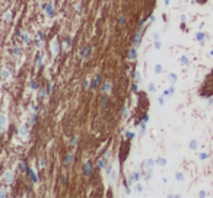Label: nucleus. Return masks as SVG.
<instances>
[{
	"mask_svg": "<svg viewBox=\"0 0 213 198\" xmlns=\"http://www.w3.org/2000/svg\"><path fill=\"white\" fill-rule=\"evenodd\" d=\"M199 95L202 98H212L213 96V70H210V73L202 82L200 89H199Z\"/></svg>",
	"mask_w": 213,
	"mask_h": 198,
	"instance_id": "obj_1",
	"label": "nucleus"
},
{
	"mask_svg": "<svg viewBox=\"0 0 213 198\" xmlns=\"http://www.w3.org/2000/svg\"><path fill=\"white\" fill-rule=\"evenodd\" d=\"M128 149H130L128 143H123V146H121V149H120V160H121V162H124L126 156L128 155Z\"/></svg>",
	"mask_w": 213,
	"mask_h": 198,
	"instance_id": "obj_2",
	"label": "nucleus"
},
{
	"mask_svg": "<svg viewBox=\"0 0 213 198\" xmlns=\"http://www.w3.org/2000/svg\"><path fill=\"white\" fill-rule=\"evenodd\" d=\"M4 181H6L7 184H12V182H13V173H12L10 170H7V172L4 173Z\"/></svg>",
	"mask_w": 213,
	"mask_h": 198,
	"instance_id": "obj_3",
	"label": "nucleus"
},
{
	"mask_svg": "<svg viewBox=\"0 0 213 198\" xmlns=\"http://www.w3.org/2000/svg\"><path fill=\"white\" fill-rule=\"evenodd\" d=\"M142 178V173L140 172H134L133 175H131V181H139Z\"/></svg>",
	"mask_w": 213,
	"mask_h": 198,
	"instance_id": "obj_4",
	"label": "nucleus"
},
{
	"mask_svg": "<svg viewBox=\"0 0 213 198\" xmlns=\"http://www.w3.org/2000/svg\"><path fill=\"white\" fill-rule=\"evenodd\" d=\"M57 53H58V42L53 41V54H57Z\"/></svg>",
	"mask_w": 213,
	"mask_h": 198,
	"instance_id": "obj_5",
	"label": "nucleus"
},
{
	"mask_svg": "<svg viewBox=\"0 0 213 198\" xmlns=\"http://www.w3.org/2000/svg\"><path fill=\"white\" fill-rule=\"evenodd\" d=\"M1 76H3V79H9V77H10L9 70H7V69H3V70H1Z\"/></svg>",
	"mask_w": 213,
	"mask_h": 198,
	"instance_id": "obj_6",
	"label": "nucleus"
},
{
	"mask_svg": "<svg viewBox=\"0 0 213 198\" xmlns=\"http://www.w3.org/2000/svg\"><path fill=\"white\" fill-rule=\"evenodd\" d=\"M89 172H90V162L88 160V162H86V165H85V173H86V175H89Z\"/></svg>",
	"mask_w": 213,
	"mask_h": 198,
	"instance_id": "obj_7",
	"label": "nucleus"
},
{
	"mask_svg": "<svg viewBox=\"0 0 213 198\" xmlns=\"http://www.w3.org/2000/svg\"><path fill=\"white\" fill-rule=\"evenodd\" d=\"M89 50H90V48H89V47H86L85 50H83V53H82V58H85L86 55H88V54H89Z\"/></svg>",
	"mask_w": 213,
	"mask_h": 198,
	"instance_id": "obj_8",
	"label": "nucleus"
},
{
	"mask_svg": "<svg viewBox=\"0 0 213 198\" xmlns=\"http://www.w3.org/2000/svg\"><path fill=\"white\" fill-rule=\"evenodd\" d=\"M72 160H73V155H67V158H66V163L69 165V163H72Z\"/></svg>",
	"mask_w": 213,
	"mask_h": 198,
	"instance_id": "obj_9",
	"label": "nucleus"
},
{
	"mask_svg": "<svg viewBox=\"0 0 213 198\" xmlns=\"http://www.w3.org/2000/svg\"><path fill=\"white\" fill-rule=\"evenodd\" d=\"M102 89H104V90H105V92H108V90H110V89H111V83H105V86H104V87H102Z\"/></svg>",
	"mask_w": 213,
	"mask_h": 198,
	"instance_id": "obj_10",
	"label": "nucleus"
},
{
	"mask_svg": "<svg viewBox=\"0 0 213 198\" xmlns=\"http://www.w3.org/2000/svg\"><path fill=\"white\" fill-rule=\"evenodd\" d=\"M29 173H31V176H32V181H34V182H37V175L34 173V170H31V169H29Z\"/></svg>",
	"mask_w": 213,
	"mask_h": 198,
	"instance_id": "obj_11",
	"label": "nucleus"
},
{
	"mask_svg": "<svg viewBox=\"0 0 213 198\" xmlns=\"http://www.w3.org/2000/svg\"><path fill=\"white\" fill-rule=\"evenodd\" d=\"M4 19H6V21H10V19H12V13H10V12H7V13L4 15Z\"/></svg>",
	"mask_w": 213,
	"mask_h": 198,
	"instance_id": "obj_12",
	"label": "nucleus"
},
{
	"mask_svg": "<svg viewBox=\"0 0 213 198\" xmlns=\"http://www.w3.org/2000/svg\"><path fill=\"white\" fill-rule=\"evenodd\" d=\"M104 165H105V159H101V160L98 162V166H99V167H104Z\"/></svg>",
	"mask_w": 213,
	"mask_h": 198,
	"instance_id": "obj_13",
	"label": "nucleus"
},
{
	"mask_svg": "<svg viewBox=\"0 0 213 198\" xmlns=\"http://www.w3.org/2000/svg\"><path fill=\"white\" fill-rule=\"evenodd\" d=\"M19 167H21V170H26V166H25V163H24V162H21V163H19Z\"/></svg>",
	"mask_w": 213,
	"mask_h": 198,
	"instance_id": "obj_14",
	"label": "nucleus"
},
{
	"mask_svg": "<svg viewBox=\"0 0 213 198\" xmlns=\"http://www.w3.org/2000/svg\"><path fill=\"white\" fill-rule=\"evenodd\" d=\"M136 50H131V53H130V55H128V58L131 60V58H134V55H136V53H134Z\"/></svg>",
	"mask_w": 213,
	"mask_h": 198,
	"instance_id": "obj_15",
	"label": "nucleus"
},
{
	"mask_svg": "<svg viewBox=\"0 0 213 198\" xmlns=\"http://www.w3.org/2000/svg\"><path fill=\"white\" fill-rule=\"evenodd\" d=\"M29 86H31V89H34V90H35V89H37V87H38V86H37V83H35V82H31V84H29Z\"/></svg>",
	"mask_w": 213,
	"mask_h": 198,
	"instance_id": "obj_16",
	"label": "nucleus"
},
{
	"mask_svg": "<svg viewBox=\"0 0 213 198\" xmlns=\"http://www.w3.org/2000/svg\"><path fill=\"white\" fill-rule=\"evenodd\" d=\"M161 70H162V67H161V66L158 64V66L155 67V72H156V73H161Z\"/></svg>",
	"mask_w": 213,
	"mask_h": 198,
	"instance_id": "obj_17",
	"label": "nucleus"
},
{
	"mask_svg": "<svg viewBox=\"0 0 213 198\" xmlns=\"http://www.w3.org/2000/svg\"><path fill=\"white\" fill-rule=\"evenodd\" d=\"M196 1H197L199 4H206V3H207L209 0H196Z\"/></svg>",
	"mask_w": 213,
	"mask_h": 198,
	"instance_id": "obj_18",
	"label": "nucleus"
},
{
	"mask_svg": "<svg viewBox=\"0 0 213 198\" xmlns=\"http://www.w3.org/2000/svg\"><path fill=\"white\" fill-rule=\"evenodd\" d=\"M190 147H191V149H196V147H197L196 141H191V143H190Z\"/></svg>",
	"mask_w": 213,
	"mask_h": 198,
	"instance_id": "obj_19",
	"label": "nucleus"
},
{
	"mask_svg": "<svg viewBox=\"0 0 213 198\" xmlns=\"http://www.w3.org/2000/svg\"><path fill=\"white\" fill-rule=\"evenodd\" d=\"M44 165H45V159H41V160H40V166H41V167H44Z\"/></svg>",
	"mask_w": 213,
	"mask_h": 198,
	"instance_id": "obj_20",
	"label": "nucleus"
},
{
	"mask_svg": "<svg viewBox=\"0 0 213 198\" xmlns=\"http://www.w3.org/2000/svg\"><path fill=\"white\" fill-rule=\"evenodd\" d=\"M181 61H182V64H187L188 60H187V57H181Z\"/></svg>",
	"mask_w": 213,
	"mask_h": 198,
	"instance_id": "obj_21",
	"label": "nucleus"
},
{
	"mask_svg": "<svg viewBox=\"0 0 213 198\" xmlns=\"http://www.w3.org/2000/svg\"><path fill=\"white\" fill-rule=\"evenodd\" d=\"M136 189H137V191H139V192H140V191H142V189H143V187H142V185H140V184H137V187H136Z\"/></svg>",
	"mask_w": 213,
	"mask_h": 198,
	"instance_id": "obj_22",
	"label": "nucleus"
},
{
	"mask_svg": "<svg viewBox=\"0 0 213 198\" xmlns=\"http://www.w3.org/2000/svg\"><path fill=\"white\" fill-rule=\"evenodd\" d=\"M158 163H159V165H165V160H164V159H159Z\"/></svg>",
	"mask_w": 213,
	"mask_h": 198,
	"instance_id": "obj_23",
	"label": "nucleus"
},
{
	"mask_svg": "<svg viewBox=\"0 0 213 198\" xmlns=\"http://www.w3.org/2000/svg\"><path fill=\"white\" fill-rule=\"evenodd\" d=\"M200 159H207V155H206V153H202V155H200Z\"/></svg>",
	"mask_w": 213,
	"mask_h": 198,
	"instance_id": "obj_24",
	"label": "nucleus"
},
{
	"mask_svg": "<svg viewBox=\"0 0 213 198\" xmlns=\"http://www.w3.org/2000/svg\"><path fill=\"white\" fill-rule=\"evenodd\" d=\"M126 137H130V138H131V137H133V134H131L130 131H127V133H126Z\"/></svg>",
	"mask_w": 213,
	"mask_h": 198,
	"instance_id": "obj_25",
	"label": "nucleus"
},
{
	"mask_svg": "<svg viewBox=\"0 0 213 198\" xmlns=\"http://www.w3.org/2000/svg\"><path fill=\"white\" fill-rule=\"evenodd\" d=\"M149 89H150V90H152V92H153V90H155V86H153V84H152V83H150V84H149Z\"/></svg>",
	"mask_w": 213,
	"mask_h": 198,
	"instance_id": "obj_26",
	"label": "nucleus"
},
{
	"mask_svg": "<svg viewBox=\"0 0 213 198\" xmlns=\"http://www.w3.org/2000/svg\"><path fill=\"white\" fill-rule=\"evenodd\" d=\"M177 178H178V181H182V175H181V173H178Z\"/></svg>",
	"mask_w": 213,
	"mask_h": 198,
	"instance_id": "obj_27",
	"label": "nucleus"
},
{
	"mask_svg": "<svg viewBox=\"0 0 213 198\" xmlns=\"http://www.w3.org/2000/svg\"><path fill=\"white\" fill-rule=\"evenodd\" d=\"M70 42H72V41H70V38H66V44H67V45H70Z\"/></svg>",
	"mask_w": 213,
	"mask_h": 198,
	"instance_id": "obj_28",
	"label": "nucleus"
}]
</instances>
